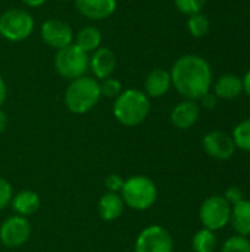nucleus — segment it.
I'll return each instance as SVG.
<instances>
[{"label":"nucleus","mask_w":250,"mask_h":252,"mask_svg":"<svg viewBox=\"0 0 250 252\" xmlns=\"http://www.w3.org/2000/svg\"><path fill=\"white\" fill-rule=\"evenodd\" d=\"M171 83L187 100H200L212 86V69L206 59L199 55H184L172 65Z\"/></svg>","instance_id":"f257e3e1"},{"label":"nucleus","mask_w":250,"mask_h":252,"mask_svg":"<svg viewBox=\"0 0 250 252\" xmlns=\"http://www.w3.org/2000/svg\"><path fill=\"white\" fill-rule=\"evenodd\" d=\"M150 97L139 89H127L119 93L113 102V117L125 127H137L149 117Z\"/></svg>","instance_id":"f03ea898"},{"label":"nucleus","mask_w":250,"mask_h":252,"mask_svg":"<svg viewBox=\"0 0 250 252\" xmlns=\"http://www.w3.org/2000/svg\"><path fill=\"white\" fill-rule=\"evenodd\" d=\"M100 83L94 77H80L72 80L65 90V106L69 112L83 115L90 112L100 100Z\"/></svg>","instance_id":"7ed1b4c3"},{"label":"nucleus","mask_w":250,"mask_h":252,"mask_svg":"<svg viewBox=\"0 0 250 252\" xmlns=\"http://www.w3.org/2000/svg\"><path fill=\"white\" fill-rule=\"evenodd\" d=\"M121 198L125 207L136 211H146L152 208L158 199V188L147 176H131L124 180Z\"/></svg>","instance_id":"20e7f679"},{"label":"nucleus","mask_w":250,"mask_h":252,"mask_svg":"<svg viewBox=\"0 0 250 252\" xmlns=\"http://www.w3.org/2000/svg\"><path fill=\"white\" fill-rule=\"evenodd\" d=\"M90 56L87 52L80 49L75 43L56 50L53 65L56 72L66 78V80H75L80 77H84L88 71Z\"/></svg>","instance_id":"39448f33"},{"label":"nucleus","mask_w":250,"mask_h":252,"mask_svg":"<svg viewBox=\"0 0 250 252\" xmlns=\"http://www.w3.org/2000/svg\"><path fill=\"white\" fill-rule=\"evenodd\" d=\"M34 31V18L24 9H7L0 15V35L7 41H24Z\"/></svg>","instance_id":"423d86ee"},{"label":"nucleus","mask_w":250,"mask_h":252,"mask_svg":"<svg viewBox=\"0 0 250 252\" xmlns=\"http://www.w3.org/2000/svg\"><path fill=\"white\" fill-rule=\"evenodd\" d=\"M231 205L222 195H212L206 198L199 208V219L205 229L218 232L230 224Z\"/></svg>","instance_id":"0eeeda50"},{"label":"nucleus","mask_w":250,"mask_h":252,"mask_svg":"<svg viewBox=\"0 0 250 252\" xmlns=\"http://www.w3.org/2000/svg\"><path fill=\"white\" fill-rule=\"evenodd\" d=\"M134 252H174V239L164 226L150 224L139 233Z\"/></svg>","instance_id":"6e6552de"},{"label":"nucleus","mask_w":250,"mask_h":252,"mask_svg":"<svg viewBox=\"0 0 250 252\" xmlns=\"http://www.w3.org/2000/svg\"><path fill=\"white\" fill-rule=\"evenodd\" d=\"M31 236V223L27 217L10 216L0 226V242L7 248H19Z\"/></svg>","instance_id":"1a4fd4ad"},{"label":"nucleus","mask_w":250,"mask_h":252,"mask_svg":"<svg viewBox=\"0 0 250 252\" xmlns=\"http://www.w3.org/2000/svg\"><path fill=\"white\" fill-rule=\"evenodd\" d=\"M40 35H41V40L47 46L59 50V49H63V47L72 44L75 34L68 22L53 18V19H47L41 24Z\"/></svg>","instance_id":"9d476101"},{"label":"nucleus","mask_w":250,"mask_h":252,"mask_svg":"<svg viewBox=\"0 0 250 252\" xmlns=\"http://www.w3.org/2000/svg\"><path fill=\"white\" fill-rule=\"evenodd\" d=\"M203 151L214 159L218 161H227L230 159L236 152V145L231 137V134L221 131V130H212L203 136L202 140Z\"/></svg>","instance_id":"9b49d317"},{"label":"nucleus","mask_w":250,"mask_h":252,"mask_svg":"<svg viewBox=\"0 0 250 252\" xmlns=\"http://www.w3.org/2000/svg\"><path fill=\"white\" fill-rule=\"evenodd\" d=\"M116 55L108 49V47H99L96 49L90 56L88 69L93 72L96 80H105L112 77L115 68H116Z\"/></svg>","instance_id":"f8f14e48"},{"label":"nucleus","mask_w":250,"mask_h":252,"mask_svg":"<svg viewBox=\"0 0 250 252\" xmlns=\"http://www.w3.org/2000/svg\"><path fill=\"white\" fill-rule=\"evenodd\" d=\"M77 10L94 21L106 19L116 10V0H74Z\"/></svg>","instance_id":"ddd939ff"},{"label":"nucleus","mask_w":250,"mask_h":252,"mask_svg":"<svg viewBox=\"0 0 250 252\" xmlns=\"http://www.w3.org/2000/svg\"><path fill=\"white\" fill-rule=\"evenodd\" d=\"M200 117V106L194 100H183L177 103L171 112V123L180 128L187 130L192 128Z\"/></svg>","instance_id":"4468645a"},{"label":"nucleus","mask_w":250,"mask_h":252,"mask_svg":"<svg viewBox=\"0 0 250 252\" xmlns=\"http://www.w3.org/2000/svg\"><path fill=\"white\" fill-rule=\"evenodd\" d=\"M171 74L167 69H152L144 80V93L149 97H162L171 89Z\"/></svg>","instance_id":"2eb2a0df"},{"label":"nucleus","mask_w":250,"mask_h":252,"mask_svg":"<svg viewBox=\"0 0 250 252\" xmlns=\"http://www.w3.org/2000/svg\"><path fill=\"white\" fill-rule=\"evenodd\" d=\"M40 196L37 192L34 190H29V189H25V190H21L18 193H15L12 196V201H10V207L12 210L15 211L16 216H21V217H29L32 214H35L40 208Z\"/></svg>","instance_id":"dca6fc26"},{"label":"nucleus","mask_w":250,"mask_h":252,"mask_svg":"<svg viewBox=\"0 0 250 252\" xmlns=\"http://www.w3.org/2000/svg\"><path fill=\"white\" fill-rule=\"evenodd\" d=\"M124 208H125V204H124L121 195L113 193V192H106L105 195H102V198L99 199V204H97V211L103 221L118 220L122 216Z\"/></svg>","instance_id":"f3484780"},{"label":"nucleus","mask_w":250,"mask_h":252,"mask_svg":"<svg viewBox=\"0 0 250 252\" xmlns=\"http://www.w3.org/2000/svg\"><path fill=\"white\" fill-rule=\"evenodd\" d=\"M243 93V80L234 74H225L220 77L214 84V94L218 99L233 100Z\"/></svg>","instance_id":"a211bd4d"},{"label":"nucleus","mask_w":250,"mask_h":252,"mask_svg":"<svg viewBox=\"0 0 250 252\" xmlns=\"http://www.w3.org/2000/svg\"><path fill=\"white\" fill-rule=\"evenodd\" d=\"M230 224L234 229L236 235L249 236L250 235V201L243 199L231 207Z\"/></svg>","instance_id":"6ab92c4d"},{"label":"nucleus","mask_w":250,"mask_h":252,"mask_svg":"<svg viewBox=\"0 0 250 252\" xmlns=\"http://www.w3.org/2000/svg\"><path fill=\"white\" fill-rule=\"evenodd\" d=\"M74 43L87 53L94 52L102 44V32L97 27L87 25L74 35Z\"/></svg>","instance_id":"aec40b11"},{"label":"nucleus","mask_w":250,"mask_h":252,"mask_svg":"<svg viewBox=\"0 0 250 252\" xmlns=\"http://www.w3.org/2000/svg\"><path fill=\"white\" fill-rule=\"evenodd\" d=\"M192 247L194 252H215V250L218 248V238L215 232L203 227L194 233Z\"/></svg>","instance_id":"412c9836"},{"label":"nucleus","mask_w":250,"mask_h":252,"mask_svg":"<svg viewBox=\"0 0 250 252\" xmlns=\"http://www.w3.org/2000/svg\"><path fill=\"white\" fill-rule=\"evenodd\" d=\"M234 145L237 149H242L245 152H250V118L243 120L239 123L231 134Z\"/></svg>","instance_id":"4be33fe9"},{"label":"nucleus","mask_w":250,"mask_h":252,"mask_svg":"<svg viewBox=\"0 0 250 252\" xmlns=\"http://www.w3.org/2000/svg\"><path fill=\"white\" fill-rule=\"evenodd\" d=\"M187 28L190 31V34L196 38L203 37L205 34H208L209 31V19L203 15V13H194L189 16L187 21Z\"/></svg>","instance_id":"5701e85b"},{"label":"nucleus","mask_w":250,"mask_h":252,"mask_svg":"<svg viewBox=\"0 0 250 252\" xmlns=\"http://www.w3.org/2000/svg\"><path fill=\"white\" fill-rule=\"evenodd\" d=\"M221 252H250V241L246 236H230L221 247Z\"/></svg>","instance_id":"b1692460"},{"label":"nucleus","mask_w":250,"mask_h":252,"mask_svg":"<svg viewBox=\"0 0 250 252\" xmlns=\"http://www.w3.org/2000/svg\"><path fill=\"white\" fill-rule=\"evenodd\" d=\"M99 83H100V93L103 97L116 99L119 96V93L122 92V84L116 78L109 77V78L100 80Z\"/></svg>","instance_id":"393cba45"},{"label":"nucleus","mask_w":250,"mask_h":252,"mask_svg":"<svg viewBox=\"0 0 250 252\" xmlns=\"http://www.w3.org/2000/svg\"><path fill=\"white\" fill-rule=\"evenodd\" d=\"M206 0H174L175 7L184 15H194L202 10Z\"/></svg>","instance_id":"a878e982"},{"label":"nucleus","mask_w":250,"mask_h":252,"mask_svg":"<svg viewBox=\"0 0 250 252\" xmlns=\"http://www.w3.org/2000/svg\"><path fill=\"white\" fill-rule=\"evenodd\" d=\"M12 196H13L12 185L4 177H0V211L4 210L7 205H10Z\"/></svg>","instance_id":"bb28decb"},{"label":"nucleus","mask_w":250,"mask_h":252,"mask_svg":"<svg viewBox=\"0 0 250 252\" xmlns=\"http://www.w3.org/2000/svg\"><path fill=\"white\" fill-rule=\"evenodd\" d=\"M122 186H124V179L116 173H112L105 179V188L108 192L118 193V192H121Z\"/></svg>","instance_id":"cd10ccee"},{"label":"nucleus","mask_w":250,"mask_h":252,"mask_svg":"<svg viewBox=\"0 0 250 252\" xmlns=\"http://www.w3.org/2000/svg\"><path fill=\"white\" fill-rule=\"evenodd\" d=\"M224 198H225V201L233 207V205H236L237 202H240V201H243L245 199V195H243V190L239 188V186H230L227 190H225V193L222 195Z\"/></svg>","instance_id":"c85d7f7f"},{"label":"nucleus","mask_w":250,"mask_h":252,"mask_svg":"<svg viewBox=\"0 0 250 252\" xmlns=\"http://www.w3.org/2000/svg\"><path fill=\"white\" fill-rule=\"evenodd\" d=\"M200 102H202V106H203V108H206V109H214V108L217 106L218 97H217L214 93L208 92V93L200 99Z\"/></svg>","instance_id":"c756f323"},{"label":"nucleus","mask_w":250,"mask_h":252,"mask_svg":"<svg viewBox=\"0 0 250 252\" xmlns=\"http://www.w3.org/2000/svg\"><path fill=\"white\" fill-rule=\"evenodd\" d=\"M6 96H7V87H6L4 80H3V78H1V75H0V106L4 103Z\"/></svg>","instance_id":"7c9ffc66"},{"label":"nucleus","mask_w":250,"mask_h":252,"mask_svg":"<svg viewBox=\"0 0 250 252\" xmlns=\"http://www.w3.org/2000/svg\"><path fill=\"white\" fill-rule=\"evenodd\" d=\"M6 127H7V115H6V112L0 108V134L4 133Z\"/></svg>","instance_id":"2f4dec72"},{"label":"nucleus","mask_w":250,"mask_h":252,"mask_svg":"<svg viewBox=\"0 0 250 252\" xmlns=\"http://www.w3.org/2000/svg\"><path fill=\"white\" fill-rule=\"evenodd\" d=\"M25 6H28V7H40V6H43L47 0H21Z\"/></svg>","instance_id":"473e14b6"},{"label":"nucleus","mask_w":250,"mask_h":252,"mask_svg":"<svg viewBox=\"0 0 250 252\" xmlns=\"http://www.w3.org/2000/svg\"><path fill=\"white\" fill-rule=\"evenodd\" d=\"M242 80H243V92L250 97V69L246 72V75Z\"/></svg>","instance_id":"72a5a7b5"},{"label":"nucleus","mask_w":250,"mask_h":252,"mask_svg":"<svg viewBox=\"0 0 250 252\" xmlns=\"http://www.w3.org/2000/svg\"><path fill=\"white\" fill-rule=\"evenodd\" d=\"M59 1H68V0H59Z\"/></svg>","instance_id":"f704fd0d"}]
</instances>
